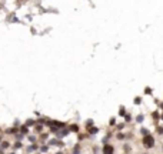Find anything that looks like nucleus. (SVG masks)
I'll return each mask as SVG.
<instances>
[{"mask_svg": "<svg viewBox=\"0 0 163 154\" xmlns=\"http://www.w3.org/2000/svg\"><path fill=\"white\" fill-rule=\"evenodd\" d=\"M153 119H154V120L159 119V114H157V113H153Z\"/></svg>", "mask_w": 163, "mask_h": 154, "instance_id": "39448f33", "label": "nucleus"}, {"mask_svg": "<svg viewBox=\"0 0 163 154\" xmlns=\"http://www.w3.org/2000/svg\"><path fill=\"white\" fill-rule=\"evenodd\" d=\"M159 133H163V127H159Z\"/></svg>", "mask_w": 163, "mask_h": 154, "instance_id": "0eeeda50", "label": "nucleus"}, {"mask_svg": "<svg viewBox=\"0 0 163 154\" xmlns=\"http://www.w3.org/2000/svg\"><path fill=\"white\" fill-rule=\"evenodd\" d=\"M89 131L92 133V134H96V133L99 131V128H96V127H92V128H90V130H89Z\"/></svg>", "mask_w": 163, "mask_h": 154, "instance_id": "7ed1b4c3", "label": "nucleus"}, {"mask_svg": "<svg viewBox=\"0 0 163 154\" xmlns=\"http://www.w3.org/2000/svg\"><path fill=\"white\" fill-rule=\"evenodd\" d=\"M143 144L147 147V148H150V147H153L154 145V138L150 134H146L145 136V138H143Z\"/></svg>", "mask_w": 163, "mask_h": 154, "instance_id": "f257e3e1", "label": "nucleus"}, {"mask_svg": "<svg viewBox=\"0 0 163 154\" xmlns=\"http://www.w3.org/2000/svg\"><path fill=\"white\" fill-rule=\"evenodd\" d=\"M115 148L112 147V145H105V148H103V154H113Z\"/></svg>", "mask_w": 163, "mask_h": 154, "instance_id": "f03ea898", "label": "nucleus"}, {"mask_svg": "<svg viewBox=\"0 0 163 154\" xmlns=\"http://www.w3.org/2000/svg\"><path fill=\"white\" fill-rule=\"evenodd\" d=\"M142 134H145L146 136V134H147V130H146V128H142Z\"/></svg>", "mask_w": 163, "mask_h": 154, "instance_id": "423d86ee", "label": "nucleus"}, {"mask_svg": "<svg viewBox=\"0 0 163 154\" xmlns=\"http://www.w3.org/2000/svg\"><path fill=\"white\" fill-rule=\"evenodd\" d=\"M70 130H72V131H77V130H79V127L75 124V126H70Z\"/></svg>", "mask_w": 163, "mask_h": 154, "instance_id": "20e7f679", "label": "nucleus"}, {"mask_svg": "<svg viewBox=\"0 0 163 154\" xmlns=\"http://www.w3.org/2000/svg\"><path fill=\"white\" fill-rule=\"evenodd\" d=\"M162 119H163V116H162Z\"/></svg>", "mask_w": 163, "mask_h": 154, "instance_id": "6e6552de", "label": "nucleus"}]
</instances>
